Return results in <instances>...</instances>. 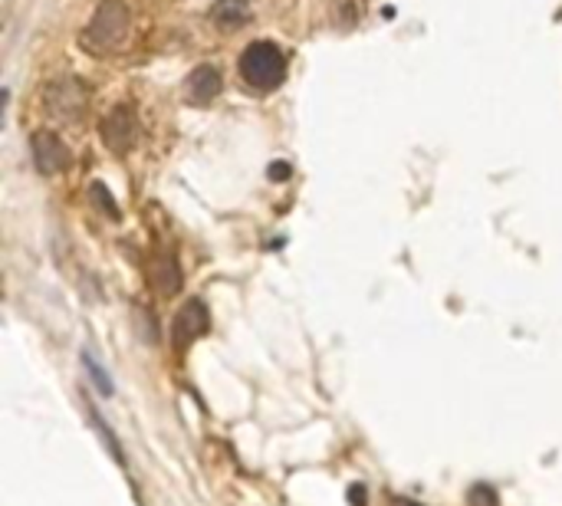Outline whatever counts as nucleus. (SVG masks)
Returning <instances> with one entry per match:
<instances>
[{"label": "nucleus", "mask_w": 562, "mask_h": 506, "mask_svg": "<svg viewBox=\"0 0 562 506\" xmlns=\"http://www.w3.org/2000/svg\"><path fill=\"white\" fill-rule=\"evenodd\" d=\"M30 148H34L36 171H43V175H59V171H66L69 161H73L69 148L63 145V138L53 136V132H36Z\"/></svg>", "instance_id": "423d86ee"}, {"label": "nucleus", "mask_w": 562, "mask_h": 506, "mask_svg": "<svg viewBox=\"0 0 562 506\" xmlns=\"http://www.w3.org/2000/svg\"><path fill=\"white\" fill-rule=\"evenodd\" d=\"M250 17H254V0H217L211 7V20L224 30L244 27L250 23Z\"/></svg>", "instance_id": "6e6552de"}, {"label": "nucleus", "mask_w": 562, "mask_h": 506, "mask_svg": "<svg viewBox=\"0 0 562 506\" xmlns=\"http://www.w3.org/2000/svg\"><path fill=\"white\" fill-rule=\"evenodd\" d=\"M136 138H138L136 113L129 105H115L113 113L105 115V122H102V142H105V148H113L115 155H122V152H129V148L136 145Z\"/></svg>", "instance_id": "20e7f679"}, {"label": "nucleus", "mask_w": 562, "mask_h": 506, "mask_svg": "<svg viewBox=\"0 0 562 506\" xmlns=\"http://www.w3.org/2000/svg\"><path fill=\"white\" fill-rule=\"evenodd\" d=\"M394 506H418V503H408V500H394Z\"/></svg>", "instance_id": "2eb2a0df"}, {"label": "nucleus", "mask_w": 562, "mask_h": 506, "mask_svg": "<svg viewBox=\"0 0 562 506\" xmlns=\"http://www.w3.org/2000/svg\"><path fill=\"white\" fill-rule=\"evenodd\" d=\"M82 365H86V369H90V375H92V378H96V382H99V392H102V394H113V385H109V375H105V371H102L99 365H96V359H92L90 352H86V355H82Z\"/></svg>", "instance_id": "9b49d317"}, {"label": "nucleus", "mask_w": 562, "mask_h": 506, "mask_svg": "<svg viewBox=\"0 0 562 506\" xmlns=\"http://www.w3.org/2000/svg\"><path fill=\"white\" fill-rule=\"evenodd\" d=\"M362 490H365V487H352V490H349V500L355 506H362Z\"/></svg>", "instance_id": "4468645a"}, {"label": "nucleus", "mask_w": 562, "mask_h": 506, "mask_svg": "<svg viewBox=\"0 0 562 506\" xmlns=\"http://www.w3.org/2000/svg\"><path fill=\"white\" fill-rule=\"evenodd\" d=\"M471 506H496V490H490L487 484H477L471 490Z\"/></svg>", "instance_id": "f8f14e48"}, {"label": "nucleus", "mask_w": 562, "mask_h": 506, "mask_svg": "<svg viewBox=\"0 0 562 506\" xmlns=\"http://www.w3.org/2000/svg\"><path fill=\"white\" fill-rule=\"evenodd\" d=\"M240 76L247 86L260 92L277 90L286 79V57L280 53V46L270 40H254L240 57Z\"/></svg>", "instance_id": "f257e3e1"}, {"label": "nucleus", "mask_w": 562, "mask_h": 506, "mask_svg": "<svg viewBox=\"0 0 562 506\" xmlns=\"http://www.w3.org/2000/svg\"><path fill=\"white\" fill-rule=\"evenodd\" d=\"M125 34H129V7H125V0H105L92 23L86 27V46L96 50V53H105V50H115V46H122Z\"/></svg>", "instance_id": "f03ea898"}, {"label": "nucleus", "mask_w": 562, "mask_h": 506, "mask_svg": "<svg viewBox=\"0 0 562 506\" xmlns=\"http://www.w3.org/2000/svg\"><path fill=\"white\" fill-rule=\"evenodd\" d=\"M90 194H92V198H96V207H99V211H105V214L113 217V221H119V207H115V204H113V194L105 191L102 184H92Z\"/></svg>", "instance_id": "9d476101"}, {"label": "nucleus", "mask_w": 562, "mask_h": 506, "mask_svg": "<svg viewBox=\"0 0 562 506\" xmlns=\"http://www.w3.org/2000/svg\"><path fill=\"white\" fill-rule=\"evenodd\" d=\"M171 332H175V349H188L191 342L207 336V332H211V313H207V306H204L201 300H188L184 309L175 315Z\"/></svg>", "instance_id": "7ed1b4c3"}, {"label": "nucleus", "mask_w": 562, "mask_h": 506, "mask_svg": "<svg viewBox=\"0 0 562 506\" xmlns=\"http://www.w3.org/2000/svg\"><path fill=\"white\" fill-rule=\"evenodd\" d=\"M155 290L165 292V296H171V292H178L181 286V270H178V260L171 257V253H158V263H155Z\"/></svg>", "instance_id": "1a4fd4ad"}, {"label": "nucleus", "mask_w": 562, "mask_h": 506, "mask_svg": "<svg viewBox=\"0 0 562 506\" xmlns=\"http://www.w3.org/2000/svg\"><path fill=\"white\" fill-rule=\"evenodd\" d=\"M86 105V86L79 79H57L50 90H46V109L59 119H76Z\"/></svg>", "instance_id": "39448f33"}, {"label": "nucleus", "mask_w": 562, "mask_h": 506, "mask_svg": "<svg viewBox=\"0 0 562 506\" xmlns=\"http://www.w3.org/2000/svg\"><path fill=\"white\" fill-rule=\"evenodd\" d=\"M290 175H293V168L286 165V161H273V165H270V178L273 181H286Z\"/></svg>", "instance_id": "ddd939ff"}, {"label": "nucleus", "mask_w": 562, "mask_h": 506, "mask_svg": "<svg viewBox=\"0 0 562 506\" xmlns=\"http://www.w3.org/2000/svg\"><path fill=\"white\" fill-rule=\"evenodd\" d=\"M221 73L214 66H198L188 76V99L194 102V105H207V102H214L217 96H221Z\"/></svg>", "instance_id": "0eeeda50"}]
</instances>
